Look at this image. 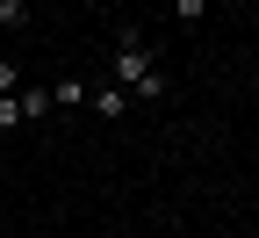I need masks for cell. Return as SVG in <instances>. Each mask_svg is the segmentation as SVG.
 <instances>
[{"instance_id":"1","label":"cell","mask_w":259,"mask_h":238,"mask_svg":"<svg viewBox=\"0 0 259 238\" xmlns=\"http://www.w3.org/2000/svg\"><path fill=\"white\" fill-rule=\"evenodd\" d=\"M108 80L130 94V101H166V73H158V58L151 44L137 37V29H122V44H115V65H108Z\"/></svg>"},{"instance_id":"2","label":"cell","mask_w":259,"mask_h":238,"mask_svg":"<svg viewBox=\"0 0 259 238\" xmlns=\"http://www.w3.org/2000/svg\"><path fill=\"white\" fill-rule=\"evenodd\" d=\"M87 101H94V109H101V123H122V116H130V94H122L115 80H101V87H87Z\"/></svg>"},{"instance_id":"3","label":"cell","mask_w":259,"mask_h":238,"mask_svg":"<svg viewBox=\"0 0 259 238\" xmlns=\"http://www.w3.org/2000/svg\"><path fill=\"white\" fill-rule=\"evenodd\" d=\"M51 116V94L44 87H22V123H44Z\"/></svg>"},{"instance_id":"4","label":"cell","mask_w":259,"mask_h":238,"mask_svg":"<svg viewBox=\"0 0 259 238\" xmlns=\"http://www.w3.org/2000/svg\"><path fill=\"white\" fill-rule=\"evenodd\" d=\"M79 101H87V80H58L51 87V109H79Z\"/></svg>"},{"instance_id":"5","label":"cell","mask_w":259,"mask_h":238,"mask_svg":"<svg viewBox=\"0 0 259 238\" xmlns=\"http://www.w3.org/2000/svg\"><path fill=\"white\" fill-rule=\"evenodd\" d=\"M0 130H22V94H0Z\"/></svg>"},{"instance_id":"6","label":"cell","mask_w":259,"mask_h":238,"mask_svg":"<svg viewBox=\"0 0 259 238\" xmlns=\"http://www.w3.org/2000/svg\"><path fill=\"white\" fill-rule=\"evenodd\" d=\"M29 22V0H0V29H22Z\"/></svg>"},{"instance_id":"7","label":"cell","mask_w":259,"mask_h":238,"mask_svg":"<svg viewBox=\"0 0 259 238\" xmlns=\"http://www.w3.org/2000/svg\"><path fill=\"white\" fill-rule=\"evenodd\" d=\"M209 15V0H173V22H202Z\"/></svg>"},{"instance_id":"8","label":"cell","mask_w":259,"mask_h":238,"mask_svg":"<svg viewBox=\"0 0 259 238\" xmlns=\"http://www.w3.org/2000/svg\"><path fill=\"white\" fill-rule=\"evenodd\" d=\"M0 94H22V65H0Z\"/></svg>"},{"instance_id":"9","label":"cell","mask_w":259,"mask_h":238,"mask_svg":"<svg viewBox=\"0 0 259 238\" xmlns=\"http://www.w3.org/2000/svg\"><path fill=\"white\" fill-rule=\"evenodd\" d=\"M252 87H259V65H252Z\"/></svg>"}]
</instances>
